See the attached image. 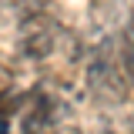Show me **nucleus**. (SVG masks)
Wrapping results in <instances>:
<instances>
[{"label": "nucleus", "mask_w": 134, "mask_h": 134, "mask_svg": "<svg viewBox=\"0 0 134 134\" xmlns=\"http://www.w3.org/2000/svg\"><path fill=\"white\" fill-rule=\"evenodd\" d=\"M64 134H84V131H77V127H67V131Z\"/></svg>", "instance_id": "nucleus-6"}, {"label": "nucleus", "mask_w": 134, "mask_h": 134, "mask_svg": "<svg viewBox=\"0 0 134 134\" xmlns=\"http://www.w3.org/2000/svg\"><path fill=\"white\" fill-rule=\"evenodd\" d=\"M100 134H134V127L127 124V121H124V124L114 121V124H104V131H100Z\"/></svg>", "instance_id": "nucleus-5"}, {"label": "nucleus", "mask_w": 134, "mask_h": 134, "mask_svg": "<svg viewBox=\"0 0 134 134\" xmlns=\"http://www.w3.org/2000/svg\"><path fill=\"white\" fill-rule=\"evenodd\" d=\"M117 57H121V67L127 74V81L134 84V10L127 17V24L121 27V40H117Z\"/></svg>", "instance_id": "nucleus-3"}, {"label": "nucleus", "mask_w": 134, "mask_h": 134, "mask_svg": "<svg viewBox=\"0 0 134 134\" xmlns=\"http://www.w3.org/2000/svg\"><path fill=\"white\" fill-rule=\"evenodd\" d=\"M57 37H60V27H57V20L50 17V10L20 20V50H24L30 60L50 57L54 47H57Z\"/></svg>", "instance_id": "nucleus-2"}, {"label": "nucleus", "mask_w": 134, "mask_h": 134, "mask_svg": "<svg viewBox=\"0 0 134 134\" xmlns=\"http://www.w3.org/2000/svg\"><path fill=\"white\" fill-rule=\"evenodd\" d=\"M47 124H50L47 104H34L30 111H27V117H24V134H40Z\"/></svg>", "instance_id": "nucleus-4"}, {"label": "nucleus", "mask_w": 134, "mask_h": 134, "mask_svg": "<svg viewBox=\"0 0 134 134\" xmlns=\"http://www.w3.org/2000/svg\"><path fill=\"white\" fill-rule=\"evenodd\" d=\"M87 84H91L94 97H100V100H124L127 87H134L124 74V67H121L117 44L111 37L94 44V57L87 64Z\"/></svg>", "instance_id": "nucleus-1"}]
</instances>
